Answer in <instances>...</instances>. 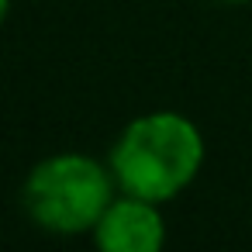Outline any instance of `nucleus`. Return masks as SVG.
<instances>
[{
	"mask_svg": "<svg viewBox=\"0 0 252 252\" xmlns=\"http://www.w3.org/2000/svg\"><path fill=\"white\" fill-rule=\"evenodd\" d=\"M204 156V135L187 114L149 111L121 128L107 152V166L121 193L169 204L197 180Z\"/></svg>",
	"mask_w": 252,
	"mask_h": 252,
	"instance_id": "nucleus-1",
	"label": "nucleus"
},
{
	"mask_svg": "<svg viewBox=\"0 0 252 252\" xmlns=\"http://www.w3.org/2000/svg\"><path fill=\"white\" fill-rule=\"evenodd\" d=\"M118 197L107 162L83 152H56L38 159L21 187V207L49 235H94L100 214Z\"/></svg>",
	"mask_w": 252,
	"mask_h": 252,
	"instance_id": "nucleus-2",
	"label": "nucleus"
},
{
	"mask_svg": "<svg viewBox=\"0 0 252 252\" xmlns=\"http://www.w3.org/2000/svg\"><path fill=\"white\" fill-rule=\"evenodd\" d=\"M162 204L121 193L107 204L94 228V242L104 252H159L166 245V218Z\"/></svg>",
	"mask_w": 252,
	"mask_h": 252,
	"instance_id": "nucleus-3",
	"label": "nucleus"
},
{
	"mask_svg": "<svg viewBox=\"0 0 252 252\" xmlns=\"http://www.w3.org/2000/svg\"><path fill=\"white\" fill-rule=\"evenodd\" d=\"M7 14H11V0H0V25L7 21Z\"/></svg>",
	"mask_w": 252,
	"mask_h": 252,
	"instance_id": "nucleus-4",
	"label": "nucleus"
},
{
	"mask_svg": "<svg viewBox=\"0 0 252 252\" xmlns=\"http://www.w3.org/2000/svg\"><path fill=\"white\" fill-rule=\"evenodd\" d=\"M218 4H252V0H218Z\"/></svg>",
	"mask_w": 252,
	"mask_h": 252,
	"instance_id": "nucleus-5",
	"label": "nucleus"
}]
</instances>
